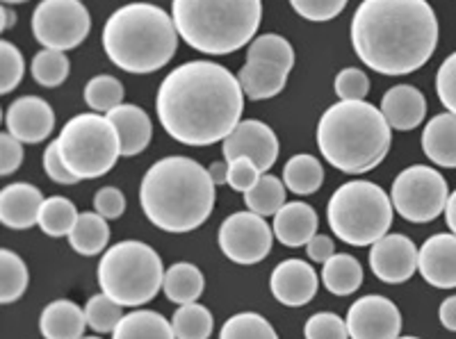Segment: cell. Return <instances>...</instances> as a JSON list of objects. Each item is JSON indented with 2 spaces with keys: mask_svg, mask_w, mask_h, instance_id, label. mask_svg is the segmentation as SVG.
<instances>
[{
  "mask_svg": "<svg viewBox=\"0 0 456 339\" xmlns=\"http://www.w3.org/2000/svg\"><path fill=\"white\" fill-rule=\"evenodd\" d=\"M393 201L370 181H352L338 187L327 206V222L342 244L363 248L388 235L393 226Z\"/></svg>",
  "mask_w": 456,
  "mask_h": 339,
  "instance_id": "obj_8",
  "label": "cell"
},
{
  "mask_svg": "<svg viewBox=\"0 0 456 339\" xmlns=\"http://www.w3.org/2000/svg\"><path fill=\"white\" fill-rule=\"evenodd\" d=\"M112 339H176L169 319L153 310H135L124 314L119 326L114 328Z\"/></svg>",
  "mask_w": 456,
  "mask_h": 339,
  "instance_id": "obj_27",
  "label": "cell"
},
{
  "mask_svg": "<svg viewBox=\"0 0 456 339\" xmlns=\"http://www.w3.org/2000/svg\"><path fill=\"white\" fill-rule=\"evenodd\" d=\"M176 23L162 7L128 3L110 14L103 26V51L114 67L126 73H156L178 51Z\"/></svg>",
  "mask_w": 456,
  "mask_h": 339,
  "instance_id": "obj_5",
  "label": "cell"
},
{
  "mask_svg": "<svg viewBox=\"0 0 456 339\" xmlns=\"http://www.w3.org/2000/svg\"><path fill=\"white\" fill-rule=\"evenodd\" d=\"M418 271L431 287H456V235L438 232L418 251Z\"/></svg>",
  "mask_w": 456,
  "mask_h": 339,
  "instance_id": "obj_18",
  "label": "cell"
},
{
  "mask_svg": "<svg viewBox=\"0 0 456 339\" xmlns=\"http://www.w3.org/2000/svg\"><path fill=\"white\" fill-rule=\"evenodd\" d=\"M26 73V60L21 51L10 42H0V93H10L19 87Z\"/></svg>",
  "mask_w": 456,
  "mask_h": 339,
  "instance_id": "obj_40",
  "label": "cell"
},
{
  "mask_svg": "<svg viewBox=\"0 0 456 339\" xmlns=\"http://www.w3.org/2000/svg\"><path fill=\"white\" fill-rule=\"evenodd\" d=\"M436 93L447 112L456 114V51L447 57L436 73Z\"/></svg>",
  "mask_w": 456,
  "mask_h": 339,
  "instance_id": "obj_45",
  "label": "cell"
},
{
  "mask_svg": "<svg viewBox=\"0 0 456 339\" xmlns=\"http://www.w3.org/2000/svg\"><path fill=\"white\" fill-rule=\"evenodd\" d=\"M114 124L117 133L121 137V153L126 157H133V155L144 153L146 146L151 144V137H153V124H151V117L137 105L124 103L119 108H114L112 112L105 114Z\"/></svg>",
  "mask_w": 456,
  "mask_h": 339,
  "instance_id": "obj_22",
  "label": "cell"
},
{
  "mask_svg": "<svg viewBox=\"0 0 456 339\" xmlns=\"http://www.w3.org/2000/svg\"><path fill=\"white\" fill-rule=\"evenodd\" d=\"M42 165H44V171H46L48 178H51L53 182H57V185H76V182H80L78 178H76V175L67 169V165H64L62 155H60V149H57V141H51V144L46 146V150H44V157H42Z\"/></svg>",
  "mask_w": 456,
  "mask_h": 339,
  "instance_id": "obj_46",
  "label": "cell"
},
{
  "mask_svg": "<svg viewBox=\"0 0 456 339\" xmlns=\"http://www.w3.org/2000/svg\"><path fill=\"white\" fill-rule=\"evenodd\" d=\"M219 339H279L274 326L258 312H240L228 317Z\"/></svg>",
  "mask_w": 456,
  "mask_h": 339,
  "instance_id": "obj_38",
  "label": "cell"
},
{
  "mask_svg": "<svg viewBox=\"0 0 456 339\" xmlns=\"http://www.w3.org/2000/svg\"><path fill=\"white\" fill-rule=\"evenodd\" d=\"M292 10L306 21H331L347 7V0H290Z\"/></svg>",
  "mask_w": 456,
  "mask_h": 339,
  "instance_id": "obj_43",
  "label": "cell"
},
{
  "mask_svg": "<svg viewBox=\"0 0 456 339\" xmlns=\"http://www.w3.org/2000/svg\"><path fill=\"white\" fill-rule=\"evenodd\" d=\"M92 16L83 0H42L32 14V35L44 48L71 51L89 36Z\"/></svg>",
  "mask_w": 456,
  "mask_h": 339,
  "instance_id": "obj_11",
  "label": "cell"
},
{
  "mask_svg": "<svg viewBox=\"0 0 456 339\" xmlns=\"http://www.w3.org/2000/svg\"><path fill=\"white\" fill-rule=\"evenodd\" d=\"M69 71H71V64H69V57L64 51L44 48V51H39L32 57V77H35L37 85H42L46 89L60 87L69 77Z\"/></svg>",
  "mask_w": 456,
  "mask_h": 339,
  "instance_id": "obj_36",
  "label": "cell"
},
{
  "mask_svg": "<svg viewBox=\"0 0 456 339\" xmlns=\"http://www.w3.org/2000/svg\"><path fill=\"white\" fill-rule=\"evenodd\" d=\"M124 85L114 76L101 73L94 76L87 85H85V103L99 114H110L114 108L124 105Z\"/></svg>",
  "mask_w": 456,
  "mask_h": 339,
  "instance_id": "obj_37",
  "label": "cell"
},
{
  "mask_svg": "<svg viewBox=\"0 0 456 339\" xmlns=\"http://www.w3.org/2000/svg\"><path fill=\"white\" fill-rule=\"evenodd\" d=\"M87 328L85 310L67 298H57L42 310L39 330L46 339H83Z\"/></svg>",
  "mask_w": 456,
  "mask_h": 339,
  "instance_id": "obj_24",
  "label": "cell"
},
{
  "mask_svg": "<svg viewBox=\"0 0 456 339\" xmlns=\"http://www.w3.org/2000/svg\"><path fill=\"white\" fill-rule=\"evenodd\" d=\"M5 128L23 144H42L55 128V112L46 98H14L5 109Z\"/></svg>",
  "mask_w": 456,
  "mask_h": 339,
  "instance_id": "obj_16",
  "label": "cell"
},
{
  "mask_svg": "<svg viewBox=\"0 0 456 339\" xmlns=\"http://www.w3.org/2000/svg\"><path fill=\"white\" fill-rule=\"evenodd\" d=\"M23 162V141L10 133L0 134V175H12Z\"/></svg>",
  "mask_w": 456,
  "mask_h": 339,
  "instance_id": "obj_48",
  "label": "cell"
},
{
  "mask_svg": "<svg viewBox=\"0 0 456 339\" xmlns=\"http://www.w3.org/2000/svg\"><path fill=\"white\" fill-rule=\"evenodd\" d=\"M110 242V226L108 219L99 212H80L78 222L69 232V244L76 253L85 257L99 255Z\"/></svg>",
  "mask_w": 456,
  "mask_h": 339,
  "instance_id": "obj_28",
  "label": "cell"
},
{
  "mask_svg": "<svg viewBox=\"0 0 456 339\" xmlns=\"http://www.w3.org/2000/svg\"><path fill=\"white\" fill-rule=\"evenodd\" d=\"M83 339H103V337H83Z\"/></svg>",
  "mask_w": 456,
  "mask_h": 339,
  "instance_id": "obj_56",
  "label": "cell"
},
{
  "mask_svg": "<svg viewBox=\"0 0 456 339\" xmlns=\"http://www.w3.org/2000/svg\"><path fill=\"white\" fill-rule=\"evenodd\" d=\"M14 26H16V12L12 10L10 5H3L0 7V30L5 32Z\"/></svg>",
  "mask_w": 456,
  "mask_h": 339,
  "instance_id": "obj_53",
  "label": "cell"
},
{
  "mask_svg": "<svg viewBox=\"0 0 456 339\" xmlns=\"http://www.w3.org/2000/svg\"><path fill=\"white\" fill-rule=\"evenodd\" d=\"M219 248L235 264H258L270 255L274 244V228L256 212H235L224 219L217 235Z\"/></svg>",
  "mask_w": 456,
  "mask_h": 339,
  "instance_id": "obj_12",
  "label": "cell"
},
{
  "mask_svg": "<svg viewBox=\"0 0 456 339\" xmlns=\"http://www.w3.org/2000/svg\"><path fill=\"white\" fill-rule=\"evenodd\" d=\"M210 171L197 159L171 155L158 159L142 178L140 206L146 219L165 232H192L213 214L217 190Z\"/></svg>",
  "mask_w": 456,
  "mask_h": 339,
  "instance_id": "obj_3",
  "label": "cell"
},
{
  "mask_svg": "<svg viewBox=\"0 0 456 339\" xmlns=\"http://www.w3.org/2000/svg\"><path fill=\"white\" fill-rule=\"evenodd\" d=\"M19 3H28V0H3V5H19Z\"/></svg>",
  "mask_w": 456,
  "mask_h": 339,
  "instance_id": "obj_54",
  "label": "cell"
},
{
  "mask_svg": "<svg viewBox=\"0 0 456 339\" xmlns=\"http://www.w3.org/2000/svg\"><path fill=\"white\" fill-rule=\"evenodd\" d=\"M263 171L258 169L254 159L249 157H233L228 159V187L240 194H247L249 190H254L256 182L260 181Z\"/></svg>",
  "mask_w": 456,
  "mask_h": 339,
  "instance_id": "obj_44",
  "label": "cell"
},
{
  "mask_svg": "<svg viewBox=\"0 0 456 339\" xmlns=\"http://www.w3.org/2000/svg\"><path fill=\"white\" fill-rule=\"evenodd\" d=\"M333 89L340 101H365L370 92V77L361 69L347 67L336 76Z\"/></svg>",
  "mask_w": 456,
  "mask_h": 339,
  "instance_id": "obj_42",
  "label": "cell"
},
{
  "mask_svg": "<svg viewBox=\"0 0 456 339\" xmlns=\"http://www.w3.org/2000/svg\"><path fill=\"white\" fill-rule=\"evenodd\" d=\"M317 273L304 260H285L272 271L270 289L279 303L288 308H301L308 305L317 294Z\"/></svg>",
  "mask_w": 456,
  "mask_h": 339,
  "instance_id": "obj_17",
  "label": "cell"
},
{
  "mask_svg": "<svg viewBox=\"0 0 456 339\" xmlns=\"http://www.w3.org/2000/svg\"><path fill=\"white\" fill-rule=\"evenodd\" d=\"M450 187L441 171L413 165L399 171L390 190L395 212L411 223H429L445 212Z\"/></svg>",
  "mask_w": 456,
  "mask_h": 339,
  "instance_id": "obj_10",
  "label": "cell"
},
{
  "mask_svg": "<svg viewBox=\"0 0 456 339\" xmlns=\"http://www.w3.org/2000/svg\"><path fill=\"white\" fill-rule=\"evenodd\" d=\"M224 157H249L254 159L258 169L270 171L279 159V137L267 124L258 118H244L222 141Z\"/></svg>",
  "mask_w": 456,
  "mask_h": 339,
  "instance_id": "obj_14",
  "label": "cell"
},
{
  "mask_svg": "<svg viewBox=\"0 0 456 339\" xmlns=\"http://www.w3.org/2000/svg\"><path fill=\"white\" fill-rule=\"evenodd\" d=\"M30 273L21 255H16L10 248L0 251V303H14L26 294Z\"/></svg>",
  "mask_w": 456,
  "mask_h": 339,
  "instance_id": "obj_31",
  "label": "cell"
},
{
  "mask_svg": "<svg viewBox=\"0 0 456 339\" xmlns=\"http://www.w3.org/2000/svg\"><path fill=\"white\" fill-rule=\"evenodd\" d=\"M274 237L283 246H306L317 235V212L308 203H285L274 214Z\"/></svg>",
  "mask_w": 456,
  "mask_h": 339,
  "instance_id": "obj_21",
  "label": "cell"
},
{
  "mask_svg": "<svg viewBox=\"0 0 456 339\" xmlns=\"http://www.w3.org/2000/svg\"><path fill=\"white\" fill-rule=\"evenodd\" d=\"M285 182L272 174H263L256 182L254 190L244 194V206L247 210L256 212L260 216H272L285 206Z\"/></svg>",
  "mask_w": 456,
  "mask_h": 339,
  "instance_id": "obj_32",
  "label": "cell"
},
{
  "mask_svg": "<svg viewBox=\"0 0 456 339\" xmlns=\"http://www.w3.org/2000/svg\"><path fill=\"white\" fill-rule=\"evenodd\" d=\"M397 339H420V337H397Z\"/></svg>",
  "mask_w": 456,
  "mask_h": 339,
  "instance_id": "obj_55",
  "label": "cell"
},
{
  "mask_svg": "<svg viewBox=\"0 0 456 339\" xmlns=\"http://www.w3.org/2000/svg\"><path fill=\"white\" fill-rule=\"evenodd\" d=\"M306 253L313 262L324 264L336 255V244H333V239L329 235H315L311 242L306 244Z\"/></svg>",
  "mask_w": 456,
  "mask_h": 339,
  "instance_id": "obj_49",
  "label": "cell"
},
{
  "mask_svg": "<svg viewBox=\"0 0 456 339\" xmlns=\"http://www.w3.org/2000/svg\"><path fill=\"white\" fill-rule=\"evenodd\" d=\"M247 60L270 62L292 71V67H295V48H292V44L285 36L267 32V35L256 36L254 42L249 44V48H247Z\"/></svg>",
  "mask_w": 456,
  "mask_h": 339,
  "instance_id": "obj_35",
  "label": "cell"
},
{
  "mask_svg": "<svg viewBox=\"0 0 456 339\" xmlns=\"http://www.w3.org/2000/svg\"><path fill=\"white\" fill-rule=\"evenodd\" d=\"M438 317H441L443 328L456 333V296H450L443 301L441 308H438Z\"/></svg>",
  "mask_w": 456,
  "mask_h": 339,
  "instance_id": "obj_50",
  "label": "cell"
},
{
  "mask_svg": "<svg viewBox=\"0 0 456 339\" xmlns=\"http://www.w3.org/2000/svg\"><path fill=\"white\" fill-rule=\"evenodd\" d=\"M288 76H290V71L283 67L247 60L244 67L240 69L238 80L242 85L244 96L251 98V101H267V98H274L283 92Z\"/></svg>",
  "mask_w": 456,
  "mask_h": 339,
  "instance_id": "obj_25",
  "label": "cell"
},
{
  "mask_svg": "<svg viewBox=\"0 0 456 339\" xmlns=\"http://www.w3.org/2000/svg\"><path fill=\"white\" fill-rule=\"evenodd\" d=\"M345 321L349 339H397L402 333V312L390 298L379 294L356 298Z\"/></svg>",
  "mask_w": 456,
  "mask_h": 339,
  "instance_id": "obj_13",
  "label": "cell"
},
{
  "mask_svg": "<svg viewBox=\"0 0 456 339\" xmlns=\"http://www.w3.org/2000/svg\"><path fill=\"white\" fill-rule=\"evenodd\" d=\"M393 128L368 101H338L320 117L317 149L342 174H368L384 162Z\"/></svg>",
  "mask_w": 456,
  "mask_h": 339,
  "instance_id": "obj_4",
  "label": "cell"
},
{
  "mask_svg": "<svg viewBox=\"0 0 456 339\" xmlns=\"http://www.w3.org/2000/svg\"><path fill=\"white\" fill-rule=\"evenodd\" d=\"M171 326H174L176 339H210L215 319L206 305L187 303L174 312Z\"/></svg>",
  "mask_w": 456,
  "mask_h": 339,
  "instance_id": "obj_34",
  "label": "cell"
},
{
  "mask_svg": "<svg viewBox=\"0 0 456 339\" xmlns=\"http://www.w3.org/2000/svg\"><path fill=\"white\" fill-rule=\"evenodd\" d=\"M203 287H206V278H203L201 269L194 267L192 262H176L165 271L162 292L171 303H197V298H201L203 294Z\"/></svg>",
  "mask_w": 456,
  "mask_h": 339,
  "instance_id": "obj_26",
  "label": "cell"
},
{
  "mask_svg": "<svg viewBox=\"0 0 456 339\" xmlns=\"http://www.w3.org/2000/svg\"><path fill=\"white\" fill-rule=\"evenodd\" d=\"M57 149L64 165L78 181L101 178L117 165L121 153V137L108 117L99 112L76 114L57 134Z\"/></svg>",
  "mask_w": 456,
  "mask_h": 339,
  "instance_id": "obj_9",
  "label": "cell"
},
{
  "mask_svg": "<svg viewBox=\"0 0 456 339\" xmlns=\"http://www.w3.org/2000/svg\"><path fill=\"white\" fill-rule=\"evenodd\" d=\"M322 283L336 296H349L363 285V267L356 257L336 253L329 262L322 264Z\"/></svg>",
  "mask_w": 456,
  "mask_h": 339,
  "instance_id": "obj_29",
  "label": "cell"
},
{
  "mask_svg": "<svg viewBox=\"0 0 456 339\" xmlns=\"http://www.w3.org/2000/svg\"><path fill=\"white\" fill-rule=\"evenodd\" d=\"M418 251L406 235L388 232L370 248V269L381 283L402 285L418 271Z\"/></svg>",
  "mask_w": 456,
  "mask_h": 339,
  "instance_id": "obj_15",
  "label": "cell"
},
{
  "mask_svg": "<svg viewBox=\"0 0 456 339\" xmlns=\"http://www.w3.org/2000/svg\"><path fill=\"white\" fill-rule=\"evenodd\" d=\"M85 317H87V326L94 333L105 335L114 333V328L119 326L124 314H121L119 303H114L108 294L101 292L87 301V305H85Z\"/></svg>",
  "mask_w": 456,
  "mask_h": 339,
  "instance_id": "obj_39",
  "label": "cell"
},
{
  "mask_svg": "<svg viewBox=\"0 0 456 339\" xmlns=\"http://www.w3.org/2000/svg\"><path fill=\"white\" fill-rule=\"evenodd\" d=\"M422 150L436 166L456 169V114L443 112L429 118L422 130Z\"/></svg>",
  "mask_w": 456,
  "mask_h": 339,
  "instance_id": "obj_23",
  "label": "cell"
},
{
  "mask_svg": "<svg viewBox=\"0 0 456 339\" xmlns=\"http://www.w3.org/2000/svg\"><path fill=\"white\" fill-rule=\"evenodd\" d=\"M445 222L450 226V230L456 235V190L452 191L450 198H447V207H445Z\"/></svg>",
  "mask_w": 456,
  "mask_h": 339,
  "instance_id": "obj_52",
  "label": "cell"
},
{
  "mask_svg": "<svg viewBox=\"0 0 456 339\" xmlns=\"http://www.w3.org/2000/svg\"><path fill=\"white\" fill-rule=\"evenodd\" d=\"M283 182L297 196L315 194L322 187V182H324V169H322L320 159L308 153L292 155L285 162Z\"/></svg>",
  "mask_w": 456,
  "mask_h": 339,
  "instance_id": "obj_30",
  "label": "cell"
},
{
  "mask_svg": "<svg viewBox=\"0 0 456 339\" xmlns=\"http://www.w3.org/2000/svg\"><path fill=\"white\" fill-rule=\"evenodd\" d=\"M215 185H228V162H213L208 166Z\"/></svg>",
  "mask_w": 456,
  "mask_h": 339,
  "instance_id": "obj_51",
  "label": "cell"
},
{
  "mask_svg": "<svg viewBox=\"0 0 456 339\" xmlns=\"http://www.w3.org/2000/svg\"><path fill=\"white\" fill-rule=\"evenodd\" d=\"M244 92L238 76L210 60L176 67L160 83L158 121L171 139L185 146L224 141L242 121Z\"/></svg>",
  "mask_w": 456,
  "mask_h": 339,
  "instance_id": "obj_1",
  "label": "cell"
},
{
  "mask_svg": "<svg viewBox=\"0 0 456 339\" xmlns=\"http://www.w3.org/2000/svg\"><path fill=\"white\" fill-rule=\"evenodd\" d=\"M94 212H99L108 222L119 219L126 212L124 191L117 190V187H103V190L96 191V196H94Z\"/></svg>",
  "mask_w": 456,
  "mask_h": 339,
  "instance_id": "obj_47",
  "label": "cell"
},
{
  "mask_svg": "<svg viewBox=\"0 0 456 339\" xmlns=\"http://www.w3.org/2000/svg\"><path fill=\"white\" fill-rule=\"evenodd\" d=\"M381 114L388 125L399 133L415 130L427 117V98L413 85H395L381 98Z\"/></svg>",
  "mask_w": 456,
  "mask_h": 339,
  "instance_id": "obj_20",
  "label": "cell"
},
{
  "mask_svg": "<svg viewBox=\"0 0 456 339\" xmlns=\"http://www.w3.org/2000/svg\"><path fill=\"white\" fill-rule=\"evenodd\" d=\"M78 207L73 206L69 198H64V196H51V198L44 201L37 226L42 228L48 237H69V232L73 230V226L78 222Z\"/></svg>",
  "mask_w": 456,
  "mask_h": 339,
  "instance_id": "obj_33",
  "label": "cell"
},
{
  "mask_svg": "<svg viewBox=\"0 0 456 339\" xmlns=\"http://www.w3.org/2000/svg\"><path fill=\"white\" fill-rule=\"evenodd\" d=\"M160 255L149 244L126 239L114 244L101 257L99 287L121 308H137L158 296L165 283Z\"/></svg>",
  "mask_w": 456,
  "mask_h": 339,
  "instance_id": "obj_7",
  "label": "cell"
},
{
  "mask_svg": "<svg viewBox=\"0 0 456 339\" xmlns=\"http://www.w3.org/2000/svg\"><path fill=\"white\" fill-rule=\"evenodd\" d=\"M356 57L381 76H409L438 46V19L427 0H363L352 16Z\"/></svg>",
  "mask_w": 456,
  "mask_h": 339,
  "instance_id": "obj_2",
  "label": "cell"
},
{
  "mask_svg": "<svg viewBox=\"0 0 456 339\" xmlns=\"http://www.w3.org/2000/svg\"><path fill=\"white\" fill-rule=\"evenodd\" d=\"M44 194L28 182H12L0 191V222L12 230H28L39 223Z\"/></svg>",
  "mask_w": 456,
  "mask_h": 339,
  "instance_id": "obj_19",
  "label": "cell"
},
{
  "mask_svg": "<svg viewBox=\"0 0 456 339\" xmlns=\"http://www.w3.org/2000/svg\"><path fill=\"white\" fill-rule=\"evenodd\" d=\"M171 19L190 48L228 55L256 39L263 0H171Z\"/></svg>",
  "mask_w": 456,
  "mask_h": 339,
  "instance_id": "obj_6",
  "label": "cell"
},
{
  "mask_svg": "<svg viewBox=\"0 0 456 339\" xmlns=\"http://www.w3.org/2000/svg\"><path fill=\"white\" fill-rule=\"evenodd\" d=\"M306 339H349L347 321L333 312H317L304 326Z\"/></svg>",
  "mask_w": 456,
  "mask_h": 339,
  "instance_id": "obj_41",
  "label": "cell"
}]
</instances>
